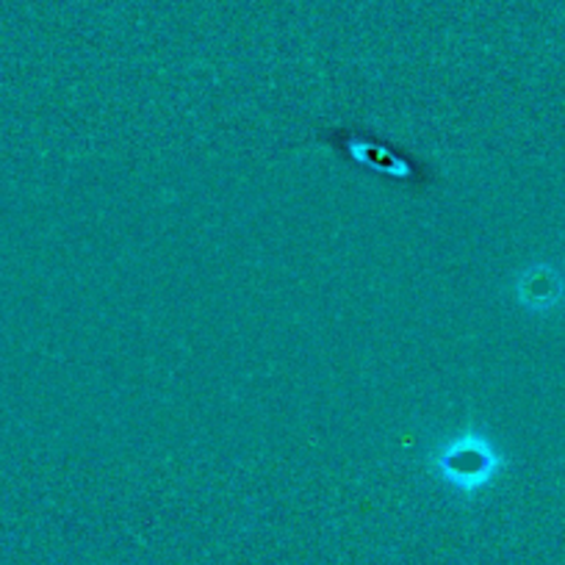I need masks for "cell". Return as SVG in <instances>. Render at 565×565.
Segmentation results:
<instances>
[{"label":"cell","mask_w":565,"mask_h":565,"mask_svg":"<svg viewBox=\"0 0 565 565\" xmlns=\"http://www.w3.org/2000/svg\"><path fill=\"white\" fill-rule=\"evenodd\" d=\"M430 471L438 480L447 482L452 491L463 497H477L493 486L508 466V458L499 452L497 444L477 427H466L455 438L433 449Z\"/></svg>","instance_id":"obj_1"},{"label":"cell","mask_w":565,"mask_h":565,"mask_svg":"<svg viewBox=\"0 0 565 565\" xmlns=\"http://www.w3.org/2000/svg\"><path fill=\"white\" fill-rule=\"evenodd\" d=\"M515 291H519L521 306L543 311V308L557 306L559 297H563V277L557 275V269L546 264L530 266L526 271H521Z\"/></svg>","instance_id":"obj_2"}]
</instances>
